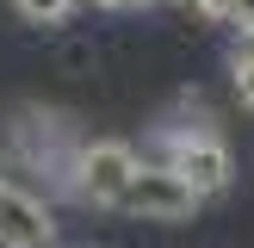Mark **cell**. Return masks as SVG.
Returning a JSON list of instances; mask_svg holds the SVG:
<instances>
[{"label": "cell", "mask_w": 254, "mask_h": 248, "mask_svg": "<svg viewBox=\"0 0 254 248\" xmlns=\"http://www.w3.org/2000/svg\"><path fill=\"white\" fill-rule=\"evenodd\" d=\"M56 242V217L37 192L0 180V248H50Z\"/></svg>", "instance_id": "4"}, {"label": "cell", "mask_w": 254, "mask_h": 248, "mask_svg": "<svg viewBox=\"0 0 254 248\" xmlns=\"http://www.w3.org/2000/svg\"><path fill=\"white\" fill-rule=\"evenodd\" d=\"M136 174V149L130 143H81L68 161V192L81 198V205H118V192L130 186Z\"/></svg>", "instance_id": "2"}, {"label": "cell", "mask_w": 254, "mask_h": 248, "mask_svg": "<svg viewBox=\"0 0 254 248\" xmlns=\"http://www.w3.org/2000/svg\"><path fill=\"white\" fill-rule=\"evenodd\" d=\"M192 6H198V12H211V19H217V12H223V0H192Z\"/></svg>", "instance_id": "8"}, {"label": "cell", "mask_w": 254, "mask_h": 248, "mask_svg": "<svg viewBox=\"0 0 254 248\" xmlns=\"http://www.w3.org/2000/svg\"><path fill=\"white\" fill-rule=\"evenodd\" d=\"M93 6H143V0H93Z\"/></svg>", "instance_id": "9"}, {"label": "cell", "mask_w": 254, "mask_h": 248, "mask_svg": "<svg viewBox=\"0 0 254 248\" xmlns=\"http://www.w3.org/2000/svg\"><path fill=\"white\" fill-rule=\"evenodd\" d=\"M217 19H230L242 37H254V0H223V12H217Z\"/></svg>", "instance_id": "7"}, {"label": "cell", "mask_w": 254, "mask_h": 248, "mask_svg": "<svg viewBox=\"0 0 254 248\" xmlns=\"http://www.w3.org/2000/svg\"><path fill=\"white\" fill-rule=\"evenodd\" d=\"M118 211H130V217H143V223H180V217L198 211V198L186 192V180H174L161 161H136L130 186L118 192Z\"/></svg>", "instance_id": "3"}, {"label": "cell", "mask_w": 254, "mask_h": 248, "mask_svg": "<svg viewBox=\"0 0 254 248\" xmlns=\"http://www.w3.org/2000/svg\"><path fill=\"white\" fill-rule=\"evenodd\" d=\"M19 12H25V19H37V25H56V19H68V12H74V0H19Z\"/></svg>", "instance_id": "6"}, {"label": "cell", "mask_w": 254, "mask_h": 248, "mask_svg": "<svg viewBox=\"0 0 254 248\" xmlns=\"http://www.w3.org/2000/svg\"><path fill=\"white\" fill-rule=\"evenodd\" d=\"M230 81H236V99L254 112V44L236 50V62H230Z\"/></svg>", "instance_id": "5"}, {"label": "cell", "mask_w": 254, "mask_h": 248, "mask_svg": "<svg viewBox=\"0 0 254 248\" xmlns=\"http://www.w3.org/2000/svg\"><path fill=\"white\" fill-rule=\"evenodd\" d=\"M161 168L186 180L192 198H211L236 180V155L217 130H161Z\"/></svg>", "instance_id": "1"}]
</instances>
